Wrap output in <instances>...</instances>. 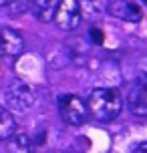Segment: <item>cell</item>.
Masks as SVG:
<instances>
[{"label": "cell", "mask_w": 147, "mask_h": 153, "mask_svg": "<svg viewBox=\"0 0 147 153\" xmlns=\"http://www.w3.org/2000/svg\"><path fill=\"white\" fill-rule=\"evenodd\" d=\"M87 109L97 121H113L121 115L123 99L117 89L99 87V89L91 91L89 99H87Z\"/></svg>", "instance_id": "6da1fadb"}, {"label": "cell", "mask_w": 147, "mask_h": 153, "mask_svg": "<svg viewBox=\"0 0 147 153\" xmlns=\"http://www.w3.org/2000/svg\"><path fill=\"white\" fill-rule=\"evenodd\" d=\"M34 89L24 81H12L6 89L2 91V101L8 111L24 113L34 105Z\"/></svg>", "instance_id": "7a4b0ae2"}, {"label": "cell", "mask_w": 147, "mask_h": 153, "mask_svg": "<svg viewBox=\"0 0 147 153\" xmlns=\"http://www.w3.org/2000/svg\"><path fill=\"white\" fill-rule=\"evenodd\" d=\"M59 113L67 125H83L89 117V109L81 97L73 93H65V95H59Z\"/></svg>", "instance_id": "3957f363"}, {"label": "cell", "mask_w": 147, "mask_h": 153, "mask_svg": "<svg viewBox=\"0 0 147 153\" xmlns=\"http://www.w3.org/2000/svg\"><path fill=\"white\" fill-rule=\"evenodd\" d=\"M54 22L61 30L67 32L77 30L83 22V12L79 6V0H61V4L56 8V14H54Z\"/></svg>", "instance_id": "277c9868"}, {"label": "cell", "mask_w": 147, "mask_h": 153, "mask_svg": "<svg viewBox=\"0 0 147 153\" xmlns=\"http://www.w3.org/2000/svg\"><path fill=\"white\" fill-rule=\"evenodd\" d=\"M125 105L135 117H147V81L135 79V83L127 91Z\"/></svg>", "instance_id": "5b68a950"}, {"label": "cell", "mask_w": 147, "mask_h": 153, "mask_svg": "<svg viewBox=\"0 0 147 153\" xmlns=\"http://www.w3.org/2000/svg\"><path fill=\"white\" fill-rule=\"evenodd\" d=\"M107 12L125 22H139L143 18V8L137 0H111L107 4Z\"/></svg>", "instance_id": "8992f818"}, {"label": "cell", "mask_w": 147, "mask_h": 153, "mask_svg": "<svg viewBox=\"0 0 147 153\" xmlns=\"http://www.w3.org/2000/svg\"><path fill=\"white\" fill-rule=\"evenodd\" d=\"M24 53V38L14 28L0 26V56H20Z\"/></svg>", "instance_id": "52a82bcc"}, {"label": "cell", "mask_w": 147, "mask_h": 153, "mask_svg": "<svg viewBox=\"0 0 147 153\" xmlns=\"http://www.w3.org/2000/svg\"><path fill=\"white\" fill-rule=\"evenodd\" d=\"M59 4H61V0H32L30 10L36 20H40V22H53Z\"/></svg>", "instance_id": "ba28073f"}, {"label": "cell", "mask_w": 147, "mask_h": 153, "mask_svg": "<svg viewBox=\"0 0 147 153\" xmlns=\"http://www.w3.org/2000/svg\"><path fill=\"white\" fill-rule=\"evenodd\" d=\"M6 141L8 153H34V149H36V143L28 133H16L14 131Z\"/></svg>", "instance_id": "9c48e42d"}, {"label": "cell", "mask_w": 147, "mask_h": 153, "mask_svg": "<svg viewBox=\"0 0 147 153\" xmlns=\"http://www.w3.org/2000/svg\"><path fill=\"white\" fill-rule=\"evenodd\" d=\"M16 131V119L12 111H8L4 105H0V141H6Z\"/></svg>", "instance_id": "30bf717a"}, {"label": "cell", "mask_w": 147, "mask_h": 153, "mask_svg": "<svg viewBox=\"0 0 147 153\" xmlns=\"http://www.w3.org/2000/svg\"><path fill=\"white\" fill-rule=\"evenodd\" d=\"M103 2L105 0H81L79 6H81V12H83V18H93L103 10Z\"/></svg>", "instance_id": "8fae6325"}, {"label": "cell", "mask_w": 147, "mask_h": 153, "mask_svg": "<svg viewBox=\"0 0 147 153\" xmlns=\"http://www.w3.org/2000/svg\"><path fill=\"white\" fill-rule=\"evenodd\" d=\"M89 40H91V45H103V40H105V34L101 28L93 26L91 30H89Z\"/></svg>", "instance_id": "7c38bea8"}, {"label": "cell", "mask_w": 147, "mask_h": 153, "mask_svg": "<svg viewBox=\"0 0 147 153\" xmlns=\"http://www.w3.org/2000/svg\"><path fill=\"white\" fill-rule=\"evenodd\" d=\"M137 79L147 81V56H145V59H141L139 65H137Z\"/></svg>", "instance_id": "4fadbf2b"}, {"label": "cell", "mask_w": 147, "mask_h": 153, "mask_svg": "<svg viewBox=\"0 0 147 153\" xmlns=\"http://www.w3.org/2000/svg\"><path fill=\"white\" fill-rule=\"evenodd\" d=\"M145 2H147V0H145Z\"/></svg>", "instance_id": "5bb4252c"}]
</instances>
